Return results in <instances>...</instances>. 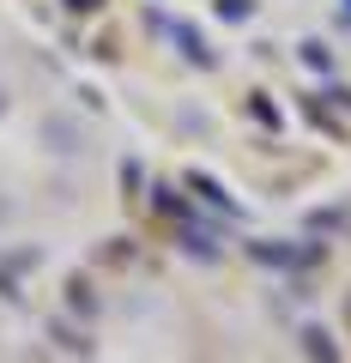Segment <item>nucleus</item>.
Listing matches in <instances>:
<instances>
[]
</instances>
